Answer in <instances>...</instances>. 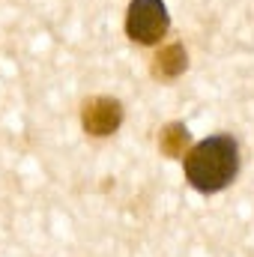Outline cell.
Here are the masks:
<instances>
[{"mask_svg": "<svg viewBox=\"0 0 254 257\" xmlns=\"http://www.w3.org/2000/svg\"><path fill=\"white\" fill-rule=\"evenodd\" d=\"M239 174V147L230 135H209L186 156V180L200 194L227 189Z\"/></svg>", "mask_w": 254, "mask_h": 257, "instance_id": "obj_1", "label": "cell"}, {"mask_svg": "<svg viewBox=\"0 0 254 257\" xmlns=\"http://www.w3.org/2000/svg\"><path fill=\"white\" fill-rule=\"evenodd\" d=\"M171 27L168 6L162 0H132L126 12V36L138 45H156Z\"/></svg>", "mask_w": 254, "mask_h": 257, "instance_id": "obj_2", "label": "cell"}, {"mask_svg": "<svg viewBox=\"0 0 254 257\" xmlns=\"http://www.w3.org/2000/svg\"><path fill=\"white\" fill-rule=\"evenodd\" d=\"M81 123L87 135H96V138H108L114 135L120 123H123V105L111 96H96L84 105L81 111Z\"/></svg>", "mask_w": 254, "mask_h": 257, "instance_id": "obj_3", "label": "cell"}, {"mask_svg": "<svg viewBox=\"0 0 254 257\" xmlns=\"http://www.w3.org/2000/svg\"><path fill=\"white\" fill-rule=\"evenodd\" d=\"M186 66H189L186 48H183L180 42H174V45H168V48H162V51H159L156 66H153V75H156V78H162V81H168V78L183 75V72H186Z\"/></svg>", "mask_w": 254, "mask_h": 257, "instance_id": "obj_4", "label": "cell"}, {"mask_svg": "<svg viewBox=\"0 0 254 257\" xmlns=\"http://www.w3.org/2000/svg\"><path fill=\"white\" fill-rule=\"evenodd\" d=\"M159 147H162L165 156L180 159V156L186 153V147H189V128L183 126V123H171V126H165L162 128V135H159Z\"/></svg>", "mask_w": 254, "mask_h": 257, "instance_id": "obj_5", "label": "cell"}]
</instances>
